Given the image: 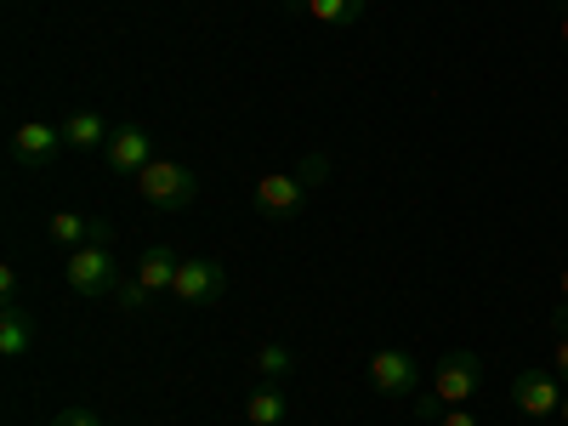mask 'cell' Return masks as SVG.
<instances>
[{"mask_svg": "<svg viewBox=\"0 0 568 426\" xmlns=\"http://www.w3.org/2000/svg\"><path fill=\"white\" fill-rule=\"evenodd\" d=\"M45 426H103V415L91 409V404H69V409H58Z\"/></svg>", "mask_w": 568, "mask_h": 426, "instance_id": "18", "label": "cell"}, {"mask_svg": "<svg viewBox=\"0 0 568 426\" xmlns=\"http://www.w3.org/2000/svg\"><path fill=\"white\" fill-rule=\"evenodd\" d=\"M307 194L313 187L296 176V171H262L256 187H251V205L267 216V222H296L307 211Z\"/></svg>", "mask_w": 568, "mask_h": 426, "instance_id": "4", "label": "cell"}, {"mask_svg": "<svg viewBox=\"0 0 568 426\" xmlns=\"http://www.w3.org/2000/svg\"><path fill=\"white\" fill-rule=\"evenodd\" d=\"M562 375L557 369H517L511 375V409L529 415V420H551L562 409Z\"/></svg>", "mask_w": 568, "mask_h": 426, "instance_id": "6", "label": "cell"}, {"mask_svg": "<svg viewBox=\"0 0 568 426\" xmlns=\"http://www.w3.org/2000/svg\"><path fill=\"white\" fill-rule=\"evenodd\" d=\"M149 296H154L149 284H136V278H125V284H120V296H114V307H120V313H142V307H149Z\"/></svg>", "mask_w": 568, "mask_h": 426, "instance_id": "17", "label": "cell"}, {"mask_svg": "<svg viewBox=\"0 0 568 426\" xmlns=\"http://www.w3.org/2000/svg\"><path fill=\"white\" fill-rule=\"evenodd\" d=\"M433 426H478V415H471V409H444Z\"/></svg>", "mask_w": 568, "mask_h": 426, "instance_id": "21", "label": "cell"}, {"mask_svg": "<svg viewBox=\"0 0 568 426\" xmlns=\"http://www.w3.org/2000/svg\"><path fill=\"white\" fill-rule=\"evenodd\" d=\"M222 291H227V267H222V262H211V256H182V267H176V278H171V296H176L182 307H216Z\"/></svg>", "mask_w": 568, "mask_h": 426, "instance_id": "5", "label": "cell"}, {"mask_svg": "<svg viewBox=\"0 0 568 426\" xmlns=\"http://www.w3.org/2000/svg\"><path fill=\"white\" fill-rule=\"evenodd\" d=\"M369 387L382 393V398H415V387H420V364H415V353H404V347L369 353Z\"/></svg>", "mask_w": 568, "mask_h": 426, "instance_id": "7", "label": "cell"}, {"mask_svg": "<svg viewBox=\"0 0 568 426\" xmlns=\"http://www.w3.org/2000/svg\"><path fill=\"white\" fill-rule=\"evenodd\" d=\"M103 165H109L114 176L149 171V165H154V136H149V125H114V136L103 142Z\"/></svg>", "mask_w": 568, "mask_h": 426, "instance_id": "9", "label": "cell"}, {"mask_svg": "<svg viewBox=\"0 0 568 426\" xmlns=\"http://www.w3.org/2000/svg\"><path fill=\"white\" fill-rule=\"evenodd\" d=\"M557 296L568 302V267H562V278H557Z\"/></svg>", "mask_w": 568, "mask_h": 426, "instance_id": "24", "label": "cell"}, {"mask_svg": "<svg viewBox=\"0 0 568 426\" xmlns=\"http://www.w3.org/2000/svg\"><path fill=\"white\" fill-rule=\"evenodd\" d=\"M69 149L63 142V125H45V120H29L12 131V160L23 171H45V165H58V154Z\"/></svg>", "mask_w": 568, "mask_h": 426, "instance_id": "8", "label": "cell"}, {"mask_svg": "<svg viewBox=\"0 0 568 426\" xmlns=\"http://www.w3.org/2000/svg\"><path fill=\"white\" fill-rule=\"evenodd\" d=\"M29 342H34L29 313H23L18 302H7V307H0V353H7V358H23V353H29Z\"/></svg>", "mask_w": 568, "mask_h": 426, "instance_id": "15", "label": "cell"}, {"mask_svg": "<svg viewBox=\"0 0 568 426\" xmlns=\"http://www.w3.org/2000/svg\"><path fill=\"white\" fill-rule=\"evenodd\" d=\"M176 267H182V256H176L171 245H149V251L136 256L131 278H136V284H149V291H171V278H176Z\"/></svg>", "mask_w": 568, "mask_h": 426, "instance_id": "13", "label": "cell"}, {"mask_svg": "<svg viewBox=\"0 0 568 426\" xmlns=\"http://www.w3.org/2000/svg\"><path fill=\"white\" fill-rule=\"evenodd\" d=\"M551 329H557V336H568V302H562V307L551 313Z\"/></svg>", "mask_w": 568, "mask_h": 426, "instance_id": "23", "label": "cell"}, {"mask_svg": "<svg viewBox=\"0 0 568 426\" xmlns=\"http://www.w3.org/2000/svg\"><path fill=\"white\" fill-rule=\"evenodd\" d=\"M478 393H484V358L466 353V347L444 353L438 369H433V398H438L444 409H466Z\"/></svg>", "mask_w": 568, "mask_h": 426, "instance_id": "3", "label": "cell"}, {"mask_svg": "<svg viewBox=\"0 0 568 426\" xmlns=\"http://www.w3.org/2000/svg\"><path fill=\"white\" fill-rule=\"evenodd\" d=\"M557 420H562V426H568V393H562V409H557Z\"/></svg>", "mask_w": 568, "mask_h": 426, "instance_id": "25", "label": "cell"}, {"mask_svg": "<svg viewBox=\"0 0 568 426\" xmlns=\"http://www.w3.org/2000/svg\"><path fill=\"white\" fill-rule=\"evenodd\" d=\"M45 233H52L63 251H80V245H114V222H103V216H80V211H52V216H45Z\"/></svg>", "mask_w": 568, "mask_h": 426, "instance_id": "10", "label": "cell"}, {"mask_svg": "<svg viewBox=\"0 0 568 426\" xmlns=\"http://www.w3.org/2000/svg\"><path fill=\"white\" fill-rule=\"evenodd\" d=\"M114 136V125L98 114V109H80V114H69L63 120V142H69V149L74 154H91V149H103V142Z\"/></svg>", "mask_w": 568, "mask_h": 426, "instance_id": "11", "label": "cell"}, {"mask_svg": "<svg viewBox=\"0 0 568 426\" xmlns=\"http://www.w3.org/2000/svg\"><path fill=\"white\" fill-rule=\"evenodd\" d=\"M251 364H256V375H262V382H284V375L296 369V353L284 347V342H262V347L251 353Z\"/></svg>", "mask_w": 568, "mask_h": 426, "instance_id": "16", "label": "cell"}, {"mask_svg": "<svg viewBox=\"0 0 568 426\" xmlns=\"http://www.w3.org/2000/svg\"><path fill=\"white\" fill-rule=\"evenodd\" d=\"M0 302H18V267H0Z\"/></svg>", "mask_w": 568, "mask_h": 426, "instance_id": "20", "label": "cell"}, {"mask_svg": "<svg viewBox=\"0 0 568 426\" xmlns=\"http://www.w3.org/2000/svg\"><path fill=\"white\" fill-rule=\"evenodd\" d=\"M131 182H136L142 205H154V211H187L200 200V176L187 165H176V160H154L149 171H136Z\"/></svg>", "mask_w": 568, "mask_h": 426, "instance_id": "2", "label": "cell"}, {"mask_svg": "<svg viewBox=\"0 0 568 426\" xmlns=\"http://www.w3.org/2000/svg\"><path fill=\"white\" fill-rule=\"evenodd\" d=\"M284 415H291V393H284L278 382H256V393L245 398V420L251 426H278Z\"/></svg>", "mask_w": 568, "mask_h": 426, "instance_id": "14", "label": "cell"}, {"mask_svg": "<svg viewBox=\"0 0 568 426\" xmlns=\"http://www.w3.org/2000/svg\"><path fill=\"white\" fill-rule=\"evenodd\" d=\"M296 176H302V182H307V187H318V182H324V176H329V154H307V160H302V165H296Z\"/></svg>", "mask_w": 568, "mask_h": 426, "instance_id": "19", "label": "cell"}, {"mask_svg": "<svg viewBox=\"0 0 568 426\" xmlns=\"http://www.w3.org/2000/svg\"><path fill=\"white\" fill-rule=\"evenodd\" d=\"M291 12H307L313 23H324V29H353L358 18H364V0H284Z\"/></svg>", "mask_w": 568, "mask_h": 426, "instance_id": "12", "label": "cell"}, {"mask_svg": "<svg viewBox=\"0 0 568 426\" xmlns=\"http://www.w3.org/2000/svg\"><path fill=\"white\" fill-rule=\"evenodd\" d=\"M551 369L562 375V387H568V336H557V347H551Z\"/></svg>", "mask_w": 568, "mask_h": 426, "instance_id": "22", "label": "cell"}, {"mask_svg": "<svg viewBox=\"0 0 568 426\" xmlns=\"http://www.w3.org/2000/svg\"><path fill=\"white\" fill-rule=\"evenodd\" d=\"M557 34H562V45H568V12H562V23H557Z\"/></svg>", "mask_w": 568, "mask_h": 426, "instance_id": "26", "label": "cell"}, {"mask_svg": "<svg viewBox=\"0 0 568 426\" xmlns=\"http://www.w3.org/2000/svg\"><path fill=\"white\" fill-rule=\"evenodd\" d=\"M63 278H69V291H80V296H91V302H114L120 284H125L114 245H80V251H69Z\"/></svg>", "mask_w": 568, "mask_h": 426, "instance_id": "1", "label": "cell"}]
</instances>
